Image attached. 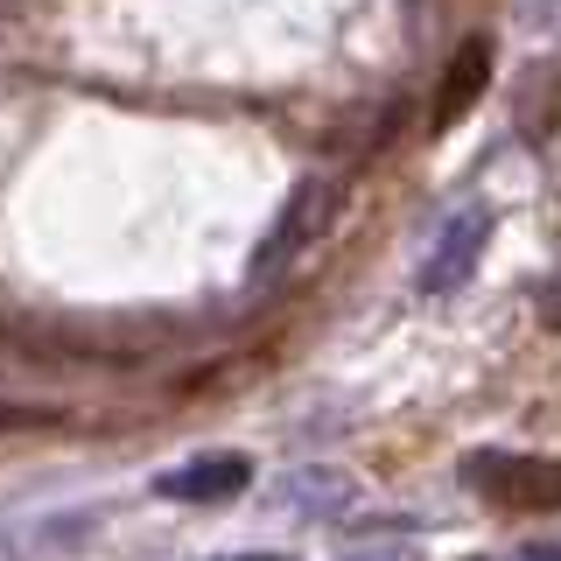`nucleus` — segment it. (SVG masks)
Returning a JSON list of instances; mask_svg holds the SVG:
<instances>
[{"label": "nucleus", "mask_w": 561, "mask_h": 561, "mask_svg": "<svg viewBox=\"0 0 561 561\" xmlns=\"http://www.w3.org/2000/svg\"><path fill=\"white\" fill-rule=\"evenodd\" d=\"M218 561H288V554H267V548H260V554H218Z\"/></svg>", "instance_id": "obj_12"}, {"label": "nucleus", "mask_w": 561, "mask_h": 561, "mask_svg": "<svg viewBox=\"0 0 561 561\" xmlns=\"http://www.w3.org/2000/svg\"><path fill=\"white\" fill-rule=\"evenodd\" d=\"M344 561H421V554L400 548V540H365V548H351Z\"/></svg>", "instance_id": "obj_8"}, {"label": "nucleus", "mask_w": 561, "mask_h": 561, "mask_svg": "<svg viewBox=\"0 0 561 561\" xmlns=\"http://www.w3.org/2000/svg\"><path fill=\"white\" fill-rule=\"evenodd\" d=\"M526 561H561V540H540V548L526 554Z\"/></svg>", "instance_id": "obj_11"}, {"label": "nucleus", "mask_w": 561, "mask_h": 561, "mask_svg": "<svg viewBox=\"0 0 561 561\" xmlns=\"http://www.w3.org/2000/svg\"><path fill=\"white\" fill-rule=\"evenodd\" d=\"M526 14H534V28L561 35V0H526Z\"/></svg>", "instance_id": "obj_9"}, {"label": "nucleus", "mask_w": 561, "mask_h": 561, "mask_svg": "<svg viewBox=\"0 0 561 561\" xmlns=\"http://www.w3.org/2000/svg\"><path fill=\"white\" fill-rule=\"evenodd\" d=\"M245 484H253V463H245V456H225V449L190 456V463H175V470L154 478L162 499H183V505H225V499H239Z\"/></svg>", "instance_id": "obj_4"}, {"label": "nucleus", "mask_w": 561, "mask_h": 561, "mask_svg": "<svg viewBox=\"0 0 561 561\" xmlns=\"http://www.w3.org/2000/svg\"><path fill=\"white\" fill-rule=\"evenodd\" d=\"M463 478L478 484L491 505H513V513H561V463L554 456H470Z\"/></svg>", "instance_id": "obj_1"}, {"label": "nucleus", "mask_w": 561, "mask_h": 561, "mask_svg": "<svg viewBox=\"0 0 561 561\" xmlns=\"http://www.w3.org/2000/svg\"><path fill=\"white\" fill-rule=\"evenodd\" d=\"M280 499L295 505V513H309V519H337L351 499H358V478L337 463H302V470H288V484H280Z\"/></svg>", "instance_id": "obj_6"}, {"label": "nucleus", "mask_w": 561, "mask_h": 561, "mask_svg": "<svg viewBox=\"0 0 561 561\" xmlns=\"http://www.w3.org/2000/svg\"><path fill=\"white\" fill-rule=\"evenodd\" d=\"M330 210H337V190H330L323 175H309V183L288 197V210H280V225L267 232V245L253 253V274H280V267H288V260H295V253H302V245L330 225Z\"/></svg>", "instance_id": "obj_3"}, {"label": "nucleus", "mask_w": 561, "mask_h": 561, "mask_svg": "<svg viewBox=\"0 0 561 561\" xmlns=\"http://www.w3.org/2000/svg\"><path fill=\"white\" fill-rule=\"evenodd\" d=\"M540 316L561 330V280H548V288H540Z\"/></svg>", "instance_id": "obj_10"}, {"label": "nucleus", "mask_w": 561, "mask_h": 561, "mask_svg": "<svg viewBox=\"0 0 561 561\" xmlns=\"http://www.w3.org/2000/svg\"><path fill=\"white\" fill-rule=\"evenodd\" d=\"M554 127H561V64H534L519 78V134L554 140Z\"/></svg>", "instance_id": "obj_7"}, {"label": "nucleus", "mask_w": 561, "mask_h": 561, "mask_svg": "<svg viewBox=\"0 0 561 561\" xmlns=\"http://www.w3.org/2000/svg\"><path fill=\"white\" fill-rule=\"evenodd\" d=\"M484 239H491V210L484 204H463V210H449V225L428 239V253H421V295H449V288H463L470 267H478V253H484Z\"/></svg>", "instance_id": "obj_2"}, {"label": "nucleus", "mask_w": 561, "mask_h": 561, "mask_svg": "<svg viewBox=\"0 0 561 561\" xmlns=\"http://www.w3.org/2000/svg\"><path fill=\"white\" fill-rule=\"evenodd\" d=\"M491 84V35H463V49L449 57L443 84H435V127H456Z\"/></svg>", "instance_id": "obj_5"}]
</instances>
